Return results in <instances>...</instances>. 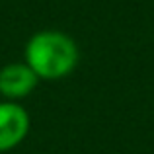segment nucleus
<instances>
[{
	"label": "nucleus",
	"instance_id": "f257e3e1",
	"mask_svg": "<svg viewBox=\"0 0 154 154\" xmlns=\"http://www.w3.org/2000/svg\"><path fill=\"white\" fill-rule=\"evenodd\" d=\"M80 60L78 45L70 35L57 29H45L31 35L26 45L23 63L37 74L39 80L66 78Z\"/></svg>",
	"mask_w": 154,
	"mask_h": 154
},
{
	"label": "nucleus",
	"instance_id": "f03ea898",
	"mask_svg": "<svg viewBox=\"0 0 154 154\" xmlns=\"http://www.w3.org/2000/svg\"><path fill=\"white\" fill-rule=\"evenodd\" d=\"M29 133V115L16 102H0V152L23 143Z\"/></svg>",
	"mask_w": 154,
	"mask_h": 154
},
{
	"label": "nucleus",
	"instance_id": "7ed1b4c3",
	"mask_svg": "<svg viewBox=\"0 0 154 154\" xmlns=\"http://www.w3.org/2000/svg\"><path fill=\"white\" fill-rule=\"evenodd\" d=\"M39 78L26 63H10L0 68V94L8 102L23 100L35 90Z\"/></svg>",
	"mask_w": 154,
	"mask_h": 154
}]
</instances>
